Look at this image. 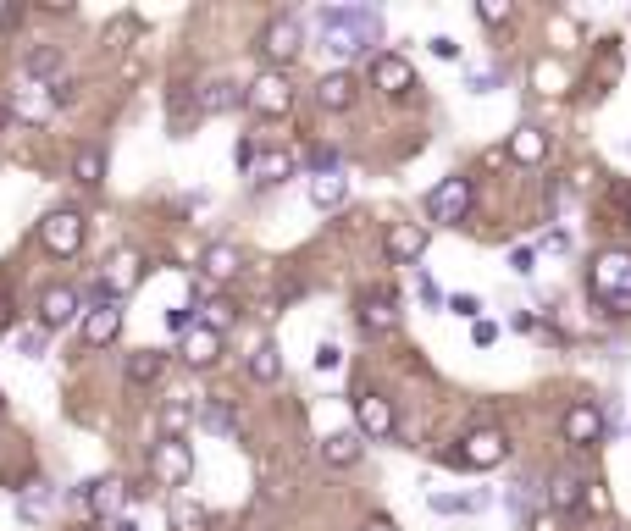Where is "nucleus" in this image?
<instances>
[{
  "label": "nucleus",
  "mask_w": 631,
  "mask_h": 531,
  "mask_svg": "<svg viewBox=\"0 0 631 531\" xmlns=\"http://www.w3.org/2000/svg\"><path fill=\"white\" fill-rule=\"evenodd\" d=\"M587 299L604 316H631V249H598L587 266Z\"/></svg>",
  "instance_id": "obj_1"
},
{
  "label": "nucleus",
  "mask_w": 631,
  "mask_h": 531,
  "mask_svg": "<svg viewBox=\"0 0 631 531\" xmlns=\"http://www.w3.org/2000/svg\"><path fill=\"white\" fill-rule=\"evenodd\" d=\"M471 205H477V183L465 172H449L438 189L427 194V227H460L471 222Z\"/></svg>",
  "instance_id": "obj_2"
},
{
  "label": "nucleus",
  "mask_w": 631,
  "mask_h": 531,
  "mask_svg": "<svg viewBox=\"0 0 631 531\" xmlns=\"http://www.w3.org/2000/svg\"><path fill=\"white\" fill-rule=\"evenodd\" d=\"M449 465H465V471H493V465L510 460V437L499 432V426H477V432L460 437V449L443 454Z\"/></svg>",
  "instance_id": "obj_3"
},
{
  "label": "nucleus",
  "mask_w": 631,
  "mask_h": 531,
  "mask_svg": "<svg viewBox=\"0 0 631 531\" xmlns=\"http://www.w3.org/2000/svg\"><path fill=\"white\" fill-rule=\"evenodd\" d=\"M84 233H89L84 216L61 205V211H50L45 222H39V249H45V255H56V260H72L78 249H84Z\"/></svg>",
  "instance_id": "obj_4"
},
{
  "label": "nucleus",
  "mask_w": 631,
  "mask_h": 531,
  "mask_svg": "<svg viewBox=\"0 0 631 531\" xmlns=\"http://www.w3.org/2000/svg\"><path fill=\"white\" fill-rule=\"evenodd\" d=\"M150 476L161 487H189L194 482V449L183 443V437H161L150 449Z\"/></svg>",
  "instance_id": "obj_5"
},
{
  "label": "nucleus",
  "mask_w": 631,
  "mask_h": 531,
  "mask_svg": "<svg viewBox=\"0 0 631 531\" xmlns=\"http://www.w3.org/2000/svg\"><path fill=\"white\" fill-rule=\"evenodd\" d=\"M244 106L255 111V117H288L294 111V83H288V72H261V78L244 89Z\"/></svg>",
  "instance_id": "obj_6"
},
{
  "label": "nucleus",
  "mask_w": 631,
  "mask_h": 531,
  "mask_svg": "<svg viewBox=\"0 0 631 531\" xmlns=\"http://www.w3.org/2000/svg\"><path fill=\"white\" fill-rule=\"evenodd\" d=\"M371 89L399 100V95H410V89H421V83H416V67H410L399 50H377V56H371Z\"/></svg>",
  "instance_id": "obj_7"
},
{
  "label": "nucleus",
  "mask_w": 631,
  "mask_h": 531,
  "mask_svg": "<svg viewBox=\"0 0 631 531\" xmlns=\"http://www.w3.org/2000/svg\"><path fill=\"white\" fill-rule=\"evenodd\" d=\"M6 106H12V117L17 122H34V128H45L50 117H56V89H50V83H34V78H23V89H12V95H6Z\"/></svg>",
  "instance_id": "obj_8"
},
{
  "label": "nucleus",
  "mask_w": 631,
  "mask_h": 531,
  "mask_svg": "<svg viewBox=\"0 0 631 531\" xmlns=\"http://www.w3.org/2000/svg\"><path fill=\"white\" fill-rule=\"evenodd\" d=\"M427 244H432L427 222H393L388 238H382V255H388L393 266H416V260L427 255Z\"/></svg>",
  "instance_id": "obj_9"
},
{
  "label": "nucleus",
  "mask_w": 631,
  "mask_h": 531,
  "mask_svg": "<svg viewBox=\"0 0 631 531\" xmlns=\"http://www.w3.org/2000/svg\"><path fill=\"white\" fill-rule=\"evenodd\" d=\"M78 316H84V294H78V288L56 283V288H45V294H39V327H45V332L72 327Z\"/></svg>",
  "instance_id": "obj_10"
},
{
  "label": "nucleus",
  "mask_w": 631,
  "mask_h": 531,
  "mask_svg": "<svg viewBox=\"0 0 631 531\" xmlns=\"http://www.w3.org/2000/svg\"><path fill=\"white\" fill-rule=\"evenodd\" d=\"M393 426H399V421H393V404L382 399V393H371V388L355 393V432L360 437H371V443H388Z\"/></svg>",
  "instance_id": "obj_11"
},
{
  "label": "nucleus",
  "mask_w": 631,
  "mask_h": 531,
  "mask_svg": "<svg viewBox=\"0 0 631 531\" xmlns=\"http://www.w3.org/2000/svg\"><path fill=\"white\" fill-rule=\"evenodd\" d=\"M604 410H598L593 399H576L571 410H565V421H560V432H565V443H571V449H593L598 437H604Z\"/></svg>",
  "instance_id": "obj_12"
},
{
  "label": "nucleus",
  "mask_w": 631,
  "mask_h": 531,
  "mask_svg": "<svg viewBox=\"0 0 631 531\" xmlns=\"http://www.w3.org/2000/svg\"><path fill=\"white\" fill-rule=\"evenodd\" d=\"M299 50H305V28H299V17H272L266 23V34H261V56L266 61H294Z\"/></svg>",
  "instance_id": "obj_13"
},
{
  "label": "nucleus",
  "mask_w": 631,
  "mask_h": 531,
  "mask_svg": "<svg viewBox=\"0 0 631 531\" xmlns=\"http://www.w3.org/2000/svg\"><path fill=\"white\" fill-rule=\"evenodd\" d=\"M587 476L582 471H554L548 476V509H560V515H582L587 509Z\"/></svg>",
  "instance_id": "obj_14"
},
{
  "label": "nucleus",
  "mask_w": 631,
  "mask_h": 531,
  "mask_svg": "<svg viewBox=\"0 0 631 531\" xmlns=\"http://www.w3.org/2000/svg\"><path fill=\"white\" fill-rule=\"evenodd\" d=\"M122 338V305L111 299V305H95V310H84V343L89 349H106V343H117Z\"/></svg>",
  "instance_id": "obj_15"
},
{
  "label": "nucleus",
  "mask_w": 631,
  "mask_h": 531,
  "mask_svg": "<svg viewBox=\"0 0 631 531\" xmlns=\"http://www.w3.org/2000/svg\"><path fill=\"white\" fill-rule=\"evenodd\" d=\"M360 454H366V437H360L355 426H344V432H327V437H322V465H333V471H349V465H360Z\"/></svg>",
  "instance_id": "obj_16"
},
{
  "label": "nucleus",
  "mask_w": 631,
  "mask_h": 531,
  "mask_svg": "<svg viewBox=\"0 0 631 531\" xmlns=\"http://www.w3.org/2000/svg\"><path fill=\"white\" fill-rule=\"evenodd\" d=\"M504 155H510L515 166H543L548 161V133L532 128V122H521V128L510 133V144H504Z\"/></svg>",
  "instance_id": "obj_17"
},
{
  "label": "nucleus",
  "mask_w": 631,
  "mask_h": 531,
  "mask_svg": "<svg viewBox=\"0 0 631 531\" xmlns=\"http://www.w3.org/2000/svg\"><path fill=\"white\" fill-rule=\"evenodd\" d=\"M183 360H189L194 371H211L216 360H222V332L216 327H189L183 332Z\"/></svg>",
  "instance_id": "obj_18"
},
{
  "label": "nucleus",
  "mask_w": 631,
  "mask_h": 531,
  "mask_svg": "<svg viewBox=\"0 0 631 531\" xmlns=\"http://www.w3.org/2000/svg\"><path fill=\"white\" fill-rule=\"evenodd\" d=\"M200 272H205V283H233V277L244 272V255H239V244H205V255H200Z\"/></svg>",
  "instance_id": "obj_19"
},
{
  "label": "nucleus",
  "mask_w": 631,
  "mask_h": 531,
  "mask_svg": "<svg viewBox=\"0 0 631 531\" xmlns=\"http://www.w3.org/2000/svg\"><path fill=\"white\" fill-rule=\"evenodd\" d=\"M61 67H67V50L61 45H34L23 56V78H34V83H61Z\"/></svg>",
  "instance_id": "obj_20"
},
{
  "label": "nucleus",
  "mask_w": 631,
  "mask_h": 531,
  "mask_svg": "<svg viewBox=\"0 0 631 531\" xmlns=\"http://www.w3.org/2000/svg\"><path fill=\"white\" fill-rule=\"evenodd\" d=\"M360 332H371V338H382V332H393V327H399V310H393V299L388 294H377V299H360Z\"/></svg>",
  "instance_id": "obj_21"
},
{
  "label": "nucleus",
  "mask_w": 631,
  "mask_h": 531,
  "mask_svg": "<svg viewBox=\"0 0 631 531\" xmlns=\"http://www.w3.org/2000/svg\"><path fill=\"white\" fill-rule=\"evenodd\" d=\"M360 95V83L349 78V72H322V83H316V100H322L327 111H349Z\"/></svg>",
  "instance_id": "obj_22"
},
{
  "label": "nucleus",
  "mask_w": 631,
  "mask_h": 531,
  "mask_svg": "<svg viewBox=\"0 0 631 531\" xmlns=\"http://www.w3.org/2000/svg\"><path fill=\"white\" fill-rule=\"evenodd\" d=\"M139 277H144V260H139V249H122V255L111 260V272H106V288H111V299L133 294V288H139Z\"/></svg>",
  "instance_id": "obj_23"
},
{
  "label": "nucleus",
  "mask_w": 631,
  "mask_h": 531,
  "mask_svg": "<svg viewBox=\"0 0 631 531\" xmlns=\"http://www.w3.org/2000/svg\"><path fill=\"white\" fill-rule=\"evenodd\" d=\"M72 183L78 189H100L106 183V150L100 144H84V150L72 155Z\"/></svg>",
  "instance_id": "obj_24"
},
{
  "label": "nucleus",
  "mask_w": 631,
  "mask_h": 531,
  "mask_svg": "<svg viewBox=\"0 0 631 531\" xmlns=\"http://www.w3.org/2000/svg\"><path fill=\"white\" fill-rule=\"evenodd\" d=\"M344 200H349V177H344V172L310 177V205H316V211H338Z\"/></svg>",
  "instance_id": "obj_25"
},
{
  "label": "nucleus",
  "mask_w": 631,
  "mask_h": 531,
  "mask_svg": "<svg viewBox=\"0 0 631 531\" xmlns=\"http://www.w3.org/2000/svg\"><path fill=\"white\" fill-rule=\"evenodd\" d=\"M244 100V89L239 83H227V78H211L200 89V117H222V111H233Z\"/></svg>",
  "instance_id": "obj_26"
},
{
  "label": "nucleus",
  "mask_w": 631,
  "mask_h": 531,
  "mask_svg": "<svg viewBox=\"0 0 631 531\" xmlns=\"http://www.w3.org/2000/svg\"><path fill=\"white\" fill-rule=\"evenodd\" d=\"M161 371H167V354L161 349H133L128 354V388H150Z\"/></svg>",
  "instance_id": "obj_27"
},
{
  "label": "nucleus",
  "mask_w": 631,
  "mask_h": 531,
  "mask_svg": "<svg viewBox=\"0 0 631 531\" xmlns=\"http://www.w3.org/2000/svg\"><path fill=\"white\" fill-rule=\"evenodd\" d=\"M438 515H482L488 509V493H432L427 498Z\"/></svg>",
  "instance_id": "obj_28"
},
{
  "label": "nucleus",
  "mask_w": 631,
  "mask_h": 531,
  "mask_svg": "<svg viewBox=\"0 0 631 531\" xmlns=\"http://www.w3.org/2000/svg\"><path fill=\"white\" fill-rule=\"evenodd\" d=\"M250 382H261V388H272V382H283V354H277L272 343H261V349L250 354Z\"/></svg>",
  "instance_id": "obj_29"
},
{
  "label": "nucleus",
  "mask_w": 631,
  "mask_h": 531,
  "mask_svg": "<svg viewBox=\"0 0 631 531\" xmlns=\"http://www.w3.org/2000/svg\"><path fill=\"white\" fill-rule=\"evenodd\" d=\"M117 487H122V482H111V476H106V482H84V487H78V498H84L95 515H111V509H117V498H122Z\"/></svg>",
  "instance_id": "obj_30"
},
{
  "label": "nucleus",
  "mask_w": 631,
  "mask_h": 531,
  "mask_svg": "<svg viewBox=\"0 0 631 531\" xmlns=\"http://www.w3.org/2000/svg\"><path fill=\"white\" fill-rule=\"evenodd\" d=\"M294 172V155H261V161H255V183H283V177Z\"/></svg>",
  "instance_id": "obj_31"
},
{
  "label": "nucleus",
  "mask_w": 631,
  "mask_h": 531,
  "mask_svg": "<svg viewBox=\"0 0 631 531\" xmlns=\"http://www.w3.org/2000/svg\"><path fill=\"white\" fill-rule=\"evenodd\" d=\"M194 415H200V426H211V432H233V426H239V421H233V415H227V410H222V404H216V399H205V404H200V410H194Z\"/></svg>",
  "instance_id": "obj_32"
},
{
  "label": "nucleus",
  "mask_w": 631,
  "mask_h": 531,
  "mask_svg": "<svg viewBox=\"0 0 631 531\" xmlns=\"http://www.w3.org/2000/svg\"><path fill=\"white\" fill-rule=\"evenodd\" d=\"M172 520H178V531H194V526H205V509L189 504V498H172Z\"/></svg>",
  "instance_id": "obj_33"
},
{
  "label": "nucleus",
  "mask_w": 631,
  "mask_h": 531,
  "mask_svg": "<svg viewBox=\"0 0 631 531\" xmlns=\"http://www.w3.org/2000/svg\"><path fill=\"white\" fill-rule=\"evenodd\" d=\"M338 366H344V349H338V343H316V371H322V377H333Z\"/></svg>",
  "instance_id": "obj_34"
},
{
  "label": "nucleus",
  "mask_w": 631,
  "mask_h": 531,
  "mask_svg": "<svg viewBox=\"0 0 631 531\" xmlns=\"http://www.w3.org/2000/svg\"><path fill=\"white\" fill-rule=\"evenodd\" d=\"M504 83V67H488V72H471V95H493Z\"/></svg>",
  "instance_id": "obj_35"
},
{
  "label": "nucleus",
  "mask_w": 631,
  "mask_h": 531,
  "mask_svg": "<svg viewBox=\"0 0 631 531\" xmlns=\"http://www.w3.org/2000/svg\"><path fill=\"white\" fill-rule=\"evenodd\" d=\"M255 161H261L255 139H239V144H233V166H239V172H255Z\"/></svg>",
  "instance_id": "obj_36"
},
{
  "label": "nucleus",
  "mask_w": 631,
  "mask_h": 531,
  "mask_svg": "<svg viewBox=\"0 0 631 531\" xmlns=\"http://www.w3.org/2000/svg\"><path fill=\"white\" fill-rule=\"evenodd\" d=\"M189 421H194V410H189V404H172V410L161 415V426H167V437H178V432H183V426H189Z\"/></svg>",
  "instance_id": "obj_37"
},
{
  "label": "nucleus",
  "mask_w": 631,
  "mask_h": 531,
  "mask_svg": "<svg viewBox=\"0 0 631 531\" xmlns=\"http://www.w3.org/2000/svg\"><path fill=\"white\" fill-rule=\"evenodd\" d=\"M477 17H482L488 28H499V23H510V6H504V0H482V6H477Z\"/></svg>",
  "instance_id": "obj_38"
},
{
  "label": "nucleus",
  "mask_w": 631,
  "mask_h": 531,
  "mask_svg": "<svg viewBox=\"0 0 631 531\" xmlns=\"http://www.w3.org/2000/svg\"><path fill=\"white\" fill-rule=\"evenodd\" d=\"M427 45H432V56H438V61H460V45H454L449 34H432Z\"/></svg>",
  "instance_id": "obj_39"
},
{
  "label": "nucleus",
  "mask_w": 631,
  "mask_h": 531,
  "mask_svg": "<svg viewBox=\"0 0 631 531\" xmlns=\"http://www.w3.org/2000/svg\"><path fill=\"white\" fill-rule=\"evenodd\" d=\"M449 310H454V316H482V299L477 294H454Z\"/></svg>",
  "instance_id": "obj_40"
},
{
  "label": "nucleus",
  "mask_w": 631,
  "mask_h": 531,
  "mask_svg": "<svg viewBox=\"0 0 631 531\" xmlns=\"http://www.w3.org/2000/svg\"><path fill=\"white\" fill-rule=\"evenodd\" d=\"M17 349H23L28 360H39V354H45V327H39V332H23V338H17Z\"/></svg>",
  "instance_id": "obj_41"
},
{
  "label": "nucleus",
  "mask_w": 631,
  "mask_h": 531,
  "mask_svg": "<svg viewBox=\"0 0 631 531\" xmlns=\"http://www.w3.org/2000/svg\"><path fill=\"white\" fill-rule=\"evenodd\" d=\"M227 321H233V305H227V299H211V327L222 332Z\"/></svg>",
  "instance_id": "obj_42"
},
{
  "label": "nucleus",
  "mask_w": 631,
  "mask_h": 531,
  "mask_svg": "<svg viewBox=\"0 0 631 531\" xmlns=\"http://www.w3.org/2000/svg\"><path fill=\"white\" fill-rule=\"evenodd\" d=\"M532 266H537V255H532V249H515V255H510V272H532Z\"/></svg>",
  "instance_id": "obj_43"
},
{
  "label": "nucleus",
  "mask_w": 631,
  "mask_h": 531,
  "mask_svg": "<svg viewBox=\"0 0 631 531\" xmlns=\"http://www.w3.org/2000/svg\"><path fill=\"white\" fill-rule=\"evenodd\" d=\"M493 338H499V327H493V321H477V343H482V349H488Z\"/></svg>",
  "instance_id": "obj_44"
},
{
  "label": "nucleus",
  "mask_w": 631,
  "mask_h": 531,
  "mask_svg": "<svg viewBox=\"0 0 631 531\" xmlns=\"http://www.w3.org/2000/svg\"><path fill=\"white\" fill-rule=\"evenodd\" d=\"M360 531H399V526H393L388 515H371V520H366V526H360Z\"/></svg>",
  "instance_id": "obj_45"
},
{
  "label": "nucleus",
  "mask_w": 631,
  "mask_h": 531,
  "mask_svg": "<svg viewBox=\"0 0 631 531\" xmlns=\"http://www.w3.org/2000/svg\"><path fill=\"white\" fill-rule=\"evenodd\" d=\"M6 321H12V299L0 294V327H6Z\"/></svg>",
  "instance_id": "obj_46"
},
{
  "label": "nucleus",
  "mask_w": 631,
  "mask_h": 531,
  "mask_svg": "<svg viewBox=\"0 0 631 531\" xmlns=\"http://www.w3.org/2000/svg\"><path fill=\"white\" fill-rule=\"evenodd\" d=\"M12 128V106H6V100H0V133Z\"/></svg>",
  "instance_id": "obj_47"
},
{
  "label": "nucleus",
  "mask_w": 631,
  "mask_h": 531,
  "mask_svg": "<svg viewBox=\"0 0 631 531\" xmlns=\"http://www.w3.org/2000/svg\"><path fill=\"white\" fill-rule=\"evenodd\" d=\"M111 531H139V526H133V520H117V526H111Z\"/></svg>",
  "instance_id": "obj_48"
},
{
  "label": "nucleus",
  "mask_w": 631,
  "mask_h": 531,
  "mask_svg": "<svg viewBox=\"0 0 631 531\" xmlns=\"http://www.w3.org/2000/svg\"><path fill=\"white\" fill-rule=\"evenodd\" d=\"M0 410H6V399H0Z\"/></svg>",
  "instance_id": "obj_49"
},
{
  "label": "nucleus",
  "mask_w": 631,
  "mask_h": 531,
  "mask_svg": "<svg viewBox=\"0 0 631 531\" xmlns=\"http://www.w3.org/2000/svg\"><path fill=\"white\" fill-rule=\"evenodd\" d=\"M626 227H631V222H626Z\"/></svg>",
  "instance_id": "obj_50"
}]
</instances>
